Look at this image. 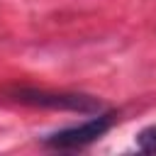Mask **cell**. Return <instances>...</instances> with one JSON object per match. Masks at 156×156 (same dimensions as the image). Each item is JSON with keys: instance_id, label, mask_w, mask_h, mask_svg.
Returning a JSON list of instances; mask_svg holds the SVG:
<instances>
[{"instance_id": "obj_1", "label": "cell", "mask_w": 156, "mask_h": 156, "mask_svg": "<svg viewBox=\"0 0 156 156\" xmlns=\"http://www.w3.org/2000/svg\"><path fill=\"white\" fill-rule=\"evenodd\" d=\"M15 98L24 105H37L46 110H66V112H83V115H98L102 110V102L90 95L78 93H46V90H17Z\"/></svg>"}, {"instance_id": "obj_3", "label": "cell", "mask_w": 156, "mask_h": 156, "mask_svg": "<svg viewBox=\"0 0 156 156\" xmlns=\"http://www.w3.org/2000/svg\"><path fill=\"white\" fill-rule=\"evenodd\" d=\"M136 146H139L144 154H156V124L144 127V129L136 134Z\"/></svg>"}, {"instance_id": "obj_2", "label": "cell", "mask_w": 156, "mask_h": 156, "mask_svg": "<svg viewBox=\"0 0 156 156\" xmlns=\"http://www.w3.org/2000/svg\"><path fill=\"white\" fill-rule=\"evenodd\" d=\"M112 119H115L112 112H98L88 122H80L76 127H66V129H58V132L49 134L44 139V144L54 146V149H80V146H88L112 127Z\"/></svg>"}]
</instances>
